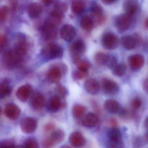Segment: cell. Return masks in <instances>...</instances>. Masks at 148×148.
<instances>
[{"label": "cell", "mask_w": 148, "mask_h": 148, "mask_svg": "<svg viewBox=\"0 0 148 148\" xmlns=\"http://www.w3.org/2000/svg\"><path fill=\"white\" fill-rule=\"evenodd\" d=\"M70 143L76 147L83 146L85 143L86 140L82 133L75 132L71 134L69 138Z\"/></svg>", "instance_id": "15"}, {"label": "cell", "mask_w": 148, "mask_h": 148, "mask_svg": "<svg viewBox=\"0 0 148 148\" xmlns=\"http://www.w3.org/2000/svg\"><path fill=\"white\" fill-rule=\"evenodd\" d=\"M102 2L106 5H110L114 3L116 0H102Z\"/></svg>", "instance_id": "50"}, {"label": "cell", "mask_w": 148, "mask_h": 148, "mask_svg": "<svg viewBox=\"0 0 148 148\" xmlns=\"http://www.w3.org/2000/svg\"><path fill=\"white\" fill-rule=\"evenodd\" d=\"M138 6L139 4L137 0H126L123 5L125 13L133 16L137 11Z\"/></svg>", "instance_id": "18"}, {"label": "cell", "mask_w": 148, "mask_h": 148, "mask_svg": "<svg viewBox=\"0 0 148 148\" xmlns=\"http://www.w3.org/2000/svg\"><path fill=\"white\" fill-rule=\"evenodd\" d=\"M98 122V117L97 115L92 112H89L84 117L82 123L85 127L92 128L95 127Z\"/></svg>", "instance_id": "19"}, {"label": "cell", "mask_w": 148, "mask_h": 148, "mask_svg": "<svg viewBox=\"0 0 148 148\" xmlns=\"http://www.w3.org/2000/svg\"><path fill=\"white\" fill-rule=\"evenodd\" d=\"M64 51L62 47L58 45L50 43L46 45L41 51V54L47 60L60 58L63 56Z\"/></svg>", "instance_id": "1"}, {"label": "cell", "mask_w": 148, "mask_h": 148, "mask_svg": "<svg viewBox=\"0 0 148 148\" xmlns=\"http://www.w3.org/2000/svg\"><path fill=\"white\" fill-rule=\"evenodd\" d=\"M128 63L132 71H139L143 68L144 65V58L141 54H134L129 57Z\"/></svg>", "instance_id": "9"}, {"label": "cell", "mask_w": 148, "mask_h": 148, "mask_svg": "<svg viewBox=\"0 0 148 148\" xmlns=\"http://www.w3.org/2000/svg\"><path fill=\"white\" fill-rule=\"evenodd\" d=\"M61 38L66 41H72L76 35L75 28L70 25H65L61 28L60 32Z\"/></svg>", "instance_id": "11"}, {"label": "cell", "mask_w": 148, "mask_h": 148, "mask_svg": "<svg viewBox=\"0 0 148 148\" xmlns=\"http://www.w3.org/2000/svg\"><path fill=\"white\" fill-rule=\"evenodd\" d=\"M15 146V143L12 140H5L0 143V147H14Z\"/></svg>", "instance_id": "42"}, {"label": "cell", "mask_w": 148, "mask_h": 148, "mask_svg": "<svg viewBox=\"0 0 148 148\" xmlns=\"http://www.w3.org/2000/svg\"><path fill=\"white\" fill-rule=\"evenodd\" d=\"M43 2L45 5L49 6L53 2V0H43Z\"/></svg>", "instance_id": "51"}, {"label": "cell", "mask_w": 148, "mask_h": 148, "mask_svg": "<svg viewBox=\"0 0 148 148\" xmlns=\"http://www.w3.org/2000/svg\"><path fill=\"white\" fill-rule=\"evenodd\" d=\"M23 147L25 148H37L39 147L38 140L35 138H29L25 141Z\"/></svg>", "instance_id": "35"}, {"label": "cell", "mask_w": 148, "mask_h": 148, "mask_svg": "<svg viewBox=\"0 0 148 148\" xmlns=\"http://www.w3.org/2000/svg\"><path fill=\"white\" fill-rule=\"evenodd\" d=\"M54 143L52 140L51 137L50 138H47L43 141V145L44 147L46 148H49L52 147Z\"/></svg>", "instance_id": "46"}, {"label": "cell", "mask_w": 148, "mask_h": 148, "mask_svg": "<svg viewBox=\"0 0 148 148\" xmlns=\"http://www.w3.org/2000/svg\"><path fill=\"white\" fill-rule=\"evenodd\" d=\"M62 106V103L60 97L58 96H54L50 99L48 103V109L51 112L57 111Z\"/></svg>", "instance_id": "25"}, {"label": "cell", "mask_w": 148, "mask_h": 148, "mask_svg": "<svg viewBox=\"0 0 148 148\" xmlns=\"http://www.w3.org/2000/svg\"><path fill=\"white\" fill-rule=\"evenodd\" d=\"M80 26L83 30L90 32L92 30L94 26L93 20L88 16H85L80 21Z\"/></svg>", "instance_id": "27"}, {"label": "cell", "mask_w": 148, "mask_h": 148, "mask_svg": "<svg viewBox=\"0 0 148 148\" xmlns=\"http://www.w3.org/2000/svg\"><path fill=\"white\" fill-rule=\"evenodd\" d=\"M84 43L82 40H77L74 41L71 45L70 49L74 57H80L85 51Z\"/></svg>", "instance_id": "17"}, {"label": "cell", "mask_w": 148, "mask_h": 148, "mask_svg": "<svg viewBox=\"0 0 148 148\" xmlns=\"http://www.w3.org/2000/svg\"><path fill=\"white\" fill-rule=\"evenodd\" d=\"M54 128V125L52 123H49L47 124L45 126V130L47 132L51 131Z\"/></svg>", "instance_id": "48"}, {"label": "cell", "mask_w": 148, "mask_h": 148, "mask_svg": "<svg viewBox=\"0 0 148 148\" xmlns=\"http://www.w3.org/2000/svg\"><path fill=\"white\" fill-rule=\"evenodd\" d=\"M4 113L10 119L16 120L20 115L21 110L16 105L11 103L6 105L4 109Z\"/></svg>", "instance_id": "10"}, {"label": "cell", "mask_w": 148, "mask_h": 148, "mask_svg": "<svg viewBox=\"0 0 148 148\" xmlns=\"http://www.w3.org/2000/svg\"><path fill=\"white\" fill-rule=\"evenodd\" d=\"M45 104V97L40 93H36L33 97L31 101L32 107L34 110H39L42 109Z\"/></svg>", "instance_id": "21"}, {"label": "cell", "mask_w": 148, "mask_h": 148, "mask_svg": "<svg viewBox=\"0 0 148 148\" xmlns=\"http://www.w3.org/2000/svg\"><path fill=\"white\" fill-rule=\"evenodd\" d=\"M144 137L145 138V140H146V142L148 143V132H147V133L145 134Z\"/></svg>", "instance_id": "53"}, {"label": "cell", "mask_w": 148, "mask_h": 148, "mask_svg": "<svg viewBox=\"0 0 148 148\" xmlns=\"http://www.w3.org/2000/svg\"><path fill=\"white\" fill-rule=\"evenodd\" d=\"M58 25L51 21L47 20L42 27V34L46 40H52L55 39L58 36Z\"/></svg>", "instance_id": "4"}, {"label": "cell", "mask_w": 148, "mask_h": 148, "mask_svg": "<svg viewBox=\"0 0 148 148\" xmlns=\"http://www.w3.org/2000/svg\"><path fill=\"white\" fill-rule=\"evenodd\" d=\"M118 113L119 115V116L122 118H126L129 116V112L128 110H126L125 108H120Z\"/></svg>", "instance_id": "43"}, {"label": "cell", "mask_w": 148, "mask_h": 148, "mask_svg": "<svg viewBox=\"0 0 148 148\" xmlns=\"http://www.w3.org/2000/svg\"><path fill=\"white\" fill-rule=\"evenodd\" d=\"M91 14L94 18L97 19L98 22L99 24H101L105 21V18L103 16V9L99 5H95L92 7L91 9Z\"/></svg>", "instance_id": "24"}, {"label": "cell", "mask_w": 148, "mask_h": 148, "mask_svg": "<svg viewBox=\"0 0 148 148\" xmlns=\"http://www.w3.org/2000/svg\"><path fill=\"white\" fill-rule=\"evenodd\" d=\"M11 87L8 81L5 80L0 85V97L4 98L9 95L11 92Z\"/></svg>", "instance_id": "28"}, {"label": "cell", "mask_w": 148, "mask_h": 148, "mask_svg": "<svg viewBox=\"0 0 148 148\" xmlns=\"http://www.w3.org/2000/svg\"><path fill=\"white\" fill-rule=\"evenodd\" d=\"M104 107L108 112L113 114L118 113L121 108L118 102L111 99H108L105 102Z\"/></svg>", "instance_id": "22"}, {"label": "cell", "mask_w": 148, "mask_h": 148, "mask_svg": "<svg viewBox=\"0 0 148 148\" xmlns=\"http://www.w3.org/2000/svg\"><path fill=\"white\" fill-rule=\"evenodd\" d=\"M77 69L80 71L88 72L90 65L88 61L81 60L77 65Z\"/></svg>", "instance_id": "39"}, {"label": "cell", "mask_w": 148, "mask_h": 148, "mask_svg": "<svg viewBox=\"0 0 148 148\" xmlns=\"http://www.w3.org/2000/svg\"><path fill=\"white\" fill-rule=\"evenodd\" d=\"M67 10V5L65 3L62 1H58L54 4V8L53 11L64 16V13Z\"/></svg>", "instance_id": "32"}, {"label": "cell", "mask_w": 148, "mask_h": 148, "mask_svg": "<svg viewBox=\"0 0 148 148\" xmlns=\"http://www.w3.org/2000/svg\"><path fill=\"white\" fill-rule=\"evenodd\" d=\"M109 55L103 52H98L95 54L94 60L99 65H105Z\"/></svg>", "instance_id": "33"}, {"label": "cell", "mask_w": 148, "mask_h": 148, "mask_svg": "<svg viewBox=\"0 0 148 148\" xmlns=\"http://www.w3.org/2000/svg\"><path fill=\"white\" fill-rule=\"evenodd\" d=\"M9 8L7 6L1 7L0 9V19L1 21H4L6 19L9 12Z\"/></svg>", "instance_id": "40"}, {"label": "cell", "mask_w": 148, "mask_h": 148, "mask_svg": "<svg viewBox=\"0 0 148 148\" xmlns=\"http://www.w3.org/2000/svg\"><path fill=\"white\" fill-rule=\"evenodd\" d=\"M142 102L140 98L138 97L134 98L131 103V106L132 109V112L136 113L139 110L142 106Z\"/></svg>", "instance_id": "34"}, {"label": "cell", "mask_w": 148, "mask_h": 148, "mask_svg": "<svg viewBox=\"0 0 148 148\" xmlns=\"http://www.w3.org/2000/svg\"><path fill=\"white\" fill-rule=\"evenodd\" d=\"M51 138L54 143H60L64 139V132L61 130H57L54 131L51 134Z\"/></svg>", "instance_id": "29"}, {"label": "cell", "mask_w": 148, "mask_h": 148, "mask_svg": "<svg viewBox=\"0 0 148 148\" xmlns=\"http://www.w3.org/2000/svg\"><path fill=\"white\" fill-rule=\"evenodd\" d=\"M109 147L110 148H123L124 145L122 139V133L118 128L113 127L109 130L108 133Z\"/></svg>", "instance_id": "2"}, {"label": "cell", "mask_w": 148, "mask_h": 148, "mask_svg": "<svg viewBox=\"0 0 148 148\" xmlns=\"http://www.w3.org/2000/svg\"><path fill=\"white\" fill-rule=\"evenodd\" d=\"M145 25L147 27H148V19H147V20L145 22Z\"/></svg>", "instance_id": "54"}, {"label": "cell", "mask_w": 148, "mask_h": 148, "mask_svg": "<svg viewBox=\"0 0 148 148\" xmlns=\"http://www.w3.org/2000/svg\"><path fill=\"white\" fill-rule=\"evenodd\" d=\"M56 92L58 93V96L61 97H65L67 93L66 89L63 86L58 85L56 88Z\"/></svg>", "instance_id": "41"}, {"label": "cell", "mask_w": 148, "mask_h": 148, "mask_svg": "<svg viewBox=\"0 0 148 148\" xmlns=\"http://www.w3.org/2000/svg\"><path fill=\"white\" fill-rule=\"evenodd\" d=\"M10 9L12 11H15L18 8V2L17 0H8Z\"/></svg>", "instance_id": "44"}, {"label": "cell", "mask_w": 148, "mask_h": 148, "mask_svg": "<svg viewBox=\"0 0 148 148\" xmlns=\"http://www.w3.org/2000/svg\"><path fill=\"white\" fill-rule=\"evenodd\" d=\"M38 126L37 121L33 118L28 117L24 119L20 123V127L24 133L30 134L36 130Z\"/></svg>", "instance_id": "8"}, {"label": "cell", "mask_w": 148, "mask_h": 148, "mask_svg": "<svg viewBox=\"0 0 148 148\" xmlns=\"http://www.w3.org/2000/svg\"><path fill=\"white\" fill-rule=\"evenodd\" d=\"M72 10L75 14H78L84 12L86 4L83 0H74L72 4Z\"/></svg>", "instance_id": "26"}, {"label": "cell", "mask_w": 148, "mask_h": 148, "mask_svg": "<svg viewBox=\"0 0 148 148\" xmlns=\"http://www.w3.org/2000/svg\"><path fill=\"white\" fill-rule=\"evenodd\" d=\"M133 15L126 13L119 15L116 20V24L117 29L120 32H124L128 30L131 26L132 22Z\"/></svg>", "instance_id": "5"}, {"label": "cell", "mask_w": 148, "mask_h": 148, "mask_svg": "<svg viewBox=\"0 0 148 148\" xmlns=\"http://www.w3.org/2000/svg\"><path fill=\"white\" fill-rule=\"evenodd\" d=\"M143 87L144 91L148 95V77L143 81Z\"/></svg>", "instance_id": "47"}, {"label": "cell", "mask_w": 148, "mask_h": 148, "mask_svg": "<svg viewBox=\"0 0 148 148\" xmlns=\"http://www.w3.org/2000/svg\"><path fill=\"white\" fill-rule=\"evenodd\" d=\"M7 44V39L5 35L1 34L0 36V47L2 50L5 47Z\"/></svg>", "instance_id": "45"}, {"label": "cell", "mask_w": 148, "mask_h": 148, "mask_svg": "<svg viewBox=\"0 0 148 148\" xmlns=\"http://www.w3.org/2000/svg\"><path fill=\"white\" fill-rule=\"evenodd\" d=\"M61 75L62 72L60 68L54 66L51 68L48 71L47 79L51 83L56 84L60 80Z\"/></svg>", "instance_id": "20"}, {"label": "cell", "mask_w": 148, "mask_h": 148, "mask_svg": "<svg viewBox=\"0 0 148 148\" xmlns=\"http://www.w3.org/2000/svg\"><path fill=\"white\" fill-rule=\"evenodd\" d=\"M23 58L13 49L7 52L4 54L3 60L6 67L11 69L18 65Z\"/></svg>", "instance_id": "3"}, {"label": "cell", "mask_w": 148, "mask_h": 148, "mask_svg": "<svg viewBox=\"0 0 148 148\" xmlns=\"http://www.w3.org/2000/svg\"><path fill=\"white\" fill-rule=\"evenodd\" d=\"M117 64V60L114 56L109 55L105 66L109 69L112 70Z\"/></svg>", "instance_id": "37"}, {"label": "cell", "mask_w": 148, "mask_h": 148, "mask_svg": "<svg viewBox=\"0 0 148 148\" xmlns=\"http://www.w3.org/2000/svg\"><path fill=\"white\" fill-rule=\"evenodd\" d=\"M32 87L29 84H25L21 86L16 92V96L20 101L25 102L31 95Z\"/></svg>", "instance_id": "14"}, {"label": "cell", "mask_w": 148, "mask_h": 148, "mask_svg": "<svg viewBox=\"0 0 148 148\" xmlns=\"http://www.w3.org/2000/svg\"><path fill=\"white\" fill-rule=\"evenodd\" d=\"M101 43L103 47L105 49L109 50H114L118 46V38L114 34L108 33L103 36Z\"/></svg>", "instance_id": "6"}, {"label": "cell", "mask_w": 148, "mask_h": 148, "mask_svg": "<svg viewBox=\"0 0 148 148\" xmlns=\"http://www.w3.org/2000/svg\"><path fill=\"white\" fill-rule=\"evenodd\" d=\"M99 82L93 78H89L86 79L84 83L86 90L92 95L97 94L99 91Z\"/></svg>", "instance_id": "16"}, {"label": "cell", "mask_w": 148, "mask_h": 148, "mask_svg": "<svg viewBox=\"0 0 148 148\" xmlns=\"http://www.w3.org/2000/svg\"><path fill=\"white\" fill-rule=\"evenodd\" d=\"M88 74V72L80 71L77 69L73 73V77L75 79L79 80L86 77Z\"/></svg>", "instance_id": "38"}, {"label": "cell", "mask_w": 148, "mask_h": 148, "mask_svg": "<svg viewBox=\"0 0 148 148\" xmlns=\"http://www.w3.org/2000/svg\"><path fill=\"white\" fill-rule=\"evenodd\" d=\"M145 126L146 129H148V116L146 117L145 121Z\"/></svg>", "instance_id": "52"}, {"label": "cell", "mask_w": 148, "mask_h": 148, "mask_svg": "<svg viewBox=\"0 0 148 148\" xmlns=\"http://www.w3.org/2000/svg\"><path fill=\"white\" fill-rule=\"evenodd\" d=\"M17 40L18 41L14 49L19 55L23 58L27 53L28 50L27 43L25 38L22 36H19Z\"/></svg>", "instance_id": "13"}, {"label": "cell", "mask_w": 148, "mask_h": 148, "mask_svg": "<svg viewBox=\"0 0 148 148\" xmlns=\"http://www.w3.org/2000/svg\"><path fill=\"white\" fill-rule=\"evenodd\" d=\"M102 86L103 91L108 96L116 95L119 91L118 84L112 79L104 78L102 80Z\"/></svg>", "instance_id": "7"}, {"label": "cell", "mask_w": 148, "mask_h": 148, "mask_svg": "<svg viewBox=\"0 0 148 148\" xmlns=\"http://www.w3.org/2000/svg\"><path fill=\"white\" fill-rule=\"evenodd\" d=\"M108 124L110 125L112 128L117 127V122L116 120L114 118H110L108 121Z\"/></svg>", "instance_id": "49"}, {"label": "cell", "mask_w": 148, "mask_h": 148, "mask_svg": "<svg viewBox=\"0 0 148 148\" xmlns=\"http://www.w3.org/2000/svg\"><path fill=\"white\" fill-rule=\"evenodd\" d=\"M43 10L42 6L38 3H33L28 6L27 12L32 18L35 19L41 14Z\"/></svg>", "instance_id": "23"}, {"label": "cell", "mask_w": 148, "mask_h": 148, "mask_svg": "<svg viewBox=\"0 0 148 148\" xmlns=\"http://www.w3.org/2000/svg\"><path fill=\"white\" fill-rule=\"evenodd\" d=\"M138 38L134 36H125L121 38V44L123 47L127 50L135 49L138 43Z\"/></svg>", "instance_id": "12"}, {"label": "cell", "mask_w": 148, "mask_h": 148, "mask_svg": "<svg viewBox=\"0 0 148 148\" xmlns=\"http://www.w3.org/2000/svg\"><path fill=\"white\" fill-rule=\"evenodd\" d=\"M146 143L147 142L145 137L141 136H137L133 139L132 145L134 148H140L145 146Z\"/></svg>", "instance_id": "36"}, {"label": "cell", "mask_w": 148, "mask_h": 148, "mask_svg": "<svg viewBox=\"0 0 148 148\" xmlns=\"http://www.w3.org/2000/svg\"><path fill=\"white\" fill-rule=\"evenodd\" d=\"M86 110V108L83 106L79 104L75 105L73 107V115L75 118H80L84 116Z\"/></svg>", "instance_id": "30"}, {"label": "cell", "mask_w": 148, "mask_h": 148, "mask_svg": "<svg viewBox=\"0 0 148 148\" xmlns=\"http://www.w3.org/2000/svg\"><path fill=\"white\" fill-rule=\"evenodd\" d=\"M126 66L123 63L117 64L112 69V74L116 77H121L123 76L126 72Z\"/></svg>", "instance_id": "31"}]
</instances>
